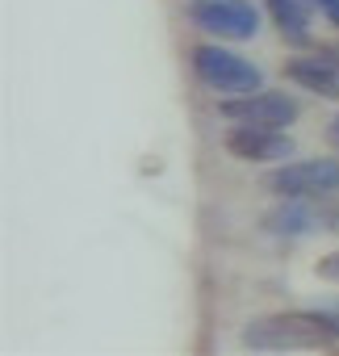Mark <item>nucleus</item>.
I'll use <instances>...</instances> for the list:
<instances>
[{
	"label": "nucleus",
	"mask_w": 339,
	"mask_h": 356,
	"mask_svg": "<svg viewBox=\"0 0 339 356\" xmlns=\"http://www.w3.org/2000/svg\"><path fill=\"white\" fill-rule=\"evenodd\" d=\"M339 339V318L331 310H297L276 318H256L243 331V348L251 352H289V348H322Z\"/></svg>",
	"instance_id": "obj_1"
},
{
	"label": "nucleus",
	"mask_w": 339,
	"mask_h": 356,
	"mask_svg": "<svg viewBox=\"0 0 339 356\" xmlns=\"http://www.w3.org/2000/svg\"><path fill=\"white\" fill-rule=\"evenodd\" d=\"M264 227L281 239H301L314 231L339 235V202H335V193L331 197H285V206H276L264 218Z\"/></svg>",
	"instance_id": "obj_2"
},
{
	"label": "nucleus",
	"mask_w": 339,
	"mask_h": 356,
	"mask_svg": "<svg viewBox=\"0 0 339 356\" xmlns=\"http://www.w3.org/2000/svg\"><path fill=\"white\" fill-rule=\"evenodd\" d=\"M193 72H197L201 84L218 88L226 97L231 92H256L260 88V67L247 63V59H239V55H231V51H222V47H201L193 55Z\"/></svg>",
	"instance_id": "obj_3"
},
{
	"label": "nucleus",
	"mask_w": 339,
	"mask_h": 356,
	"mask_svg": "<svg viewBox=\"0 0 339 356\" xmlns=\"http://www.w3.org/2000/svg\"><path fill=\"white\" fill-rule=\"evenodd\" d=\"M272 193L281 197H331L339 193V159H301L272 172Z\"/></svg>",
	"instance_id": "obj_4"
},
{
	"label": "nucleus",
	"mask_w": 339,
	"mask_h": 356,
	"mask_svg": "<svg viewBox=\"0 0 339 356\" xmlns=\"http://www.w3.org/2000/svg\"><path fill=\"white\" fill-rule=\"evenodd\" d=\"M189 17L206 34H218V38H256L260 30V13L247 0H193Z\"/></svg>",
	"instance_id": "obj_5"
},
{
	"label": "nucleus",
	"mask_w": 339,
	"mask_h": 356,
	"mask_svg": "<svg viewBox=\"0 0 339 356\" xmlns=\"http://www.w3.org/2000/svg\"><path fill=\"white\" fill-rule=\"evenodd\" d=\"M222 109V118H231L235 126H272V130H281V126H289L293 118H297V105L289 101V97H281V92H256V97H231V101H222L218 105Z\"/></svg>",
	"instance_id": "obj_6"
},
{
	"label": "nucleus",
	"mask_w": 339,
	"mask_h": 356,
	"mask_svg": "<svg viewBox=\"0 0 339 356\" xmlns=\"http://www.w3.org/2000/svg\"><path fill=\"white\" fill-rule=\"evenodd\" d=\"M226 151L247 163H281L293 155V138H285L272 126H235L226 134Z\"/></svg>",
	"instance_id": "obj_7"
},
{
	"label": "nucleus",
	"mask_w": 339,
	"mask_h": 356,
	"mask_svg": "<svg viewBox=\"0 0 339 356\" xmlns=\"http://www.w3.org/2000/svg\"><path fill=\"white\" fill-rule=\"evenodd\" d=\"M289 80H297L306 92L335 101L339 97V63L331 55H314V59H289Z\"/></svg>",
	"instance_id": "obj_8"
},
{
	"label": "nucleus",
	"mask_w": 339,
	"mask_h": 356,
	"mask_svg": "<svg viewBox=\"0 0 339 356\" xmlns=\"http://www.w3.org/2000/svg\"><path fill=\"white\" fill-rule=\"evenodd\" d=\"M268 13H272L276 30L285 34V42H293V47L310 42V13L301 0H268Z\"/></svg>",
	"instance_id": "obj_9"
},
{
	"label": "nucleus",
	"mask_w": 339,
	"mask_h": 356,
	"mask_svg": "<svg viewBox=\"0 0 339 356\" xmlns=\"http://www.w3.org/2000/svg\"><path fill=\"white\" fill-rule=\"evenodd\" d=\"M318 277L339 281V252H331V256H322V260H318Z\"/></svg>",
	"instance_id": "obj_10"
},
{
	"label": "nucleus",
	"mask_w": 339,
	"mask_h": 356,
	"mask_svg": "<svg viewBox=\"0 0 339 356\" xmlns=\"http://www.w3.org/2000/svg\"><path fill=\"white\" fill-rule=\"evenodd\" d=\"M331 138H335V147H339V118L331 122Z\"/></svg>",
	"instance_id": "obj_11"
},
{
	"label": "nucleus",
	"mask_w": 339,
	"mask_h": 356,
	"mask_svg": "<svg viewBox=\"0 0 339 356\" xmlns=\"http://www.w3.org/2000/svg\"><path fill=\"white\" fill-rule=\"evenodd\" d=\"M326 310H331V314H335V318H339V302H331V306H326Z\"/></svg>",
	"instance_id": "obj_12"
}]
</instances>
